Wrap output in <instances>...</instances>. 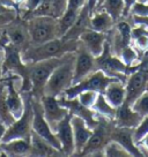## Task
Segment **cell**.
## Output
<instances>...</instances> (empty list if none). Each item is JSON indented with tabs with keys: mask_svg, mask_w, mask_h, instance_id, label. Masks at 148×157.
<instances>
[{
	"mask_svg": "<svg viewBox=\"0 0 148 157\" xmlns=\"http://www.w3.org/2000/svg\"><path fill=\"white\" fill-rule=\"evenodd\" d=\"M78 40H67L64 38H56L40 45H29L25 51L21 52L23 63L33 65L45 59L61 57L68 52H75L79 48Z\"/></svg>",
	"mask_w": 148,
	"mask_h": 157,
	"instance_id": "1",
	"label": "cell"
},
{
	"mask_svg": "<svg viewBox=\"0 0 148 157\" xmlns=\"http://www.w3.org/2000/svg\"><path fill=\"white\" fill-rule=\"evenodd\" d=\"M74 63H75V52H69L65 61H63L52 72L44 87V95L58 97L73 84Z\"/></svg>",
	"mask_w": 148,
	"mask_h": 157,
	"instance_id": "2",
	"label": "cell"
},
{
	"mask_svg": "<svg viewBox=\"0 0 148 157\" xmlns=\"http://www.w3.org/2000/svg\"><path fill=\"white\" fill-rule=\"evenodd\" d=\"M69 53V52H68ZM68 53L64 54L61 57L45 59L38 63L30 65L29 66V78L31 83V90L30 94L36 99H41L44 95V87L54 69L57 68L65 59L67 58Z\"/></svg>",
	"mask_w": 148,
	"mask_h": 157,
	"instance_id": "3",
	"label": "cell"
},
{
	"mask_svg": "<svg viewBox=\"0 0 148 157\" xmlns=\"http://www.w3.org/2000/svg\"><path fill=\"white\" fill-rule=\"evenodd\" d=\"M30 45H40L59 38L58 19L49 15H37L27 20Z\"/></svg>",
	"mask_w": 148,
	"mask_h": 157,
	"instance_id": "4",
	"label": "cell"
},
{
	"mask_svg": "<svg viewBox=\"0 0 148 157\" xmlns=\"http://www.w3.org/2000/svg\"><path fill=\"white\" fill-rule=\"evenodd\" d=\"M95 65L96 71H102L108 76L118 78L119 81H122L125 84L127 76L138 68L139 64L133 66H127L126 64H124L122 59L111 52L108 42H105L103 52L95 58Z\"/></svg>",
	"mask_w": 148,
	"mask_h": 157,
	"instance_id": "5",
	"label": "cell"
},
{
	"mask_svg": "<svg viewBox=\"0 0 148 157\" xmlns=\"http://www.w3.org/2000/svg\"><path fill=\"white\" fill-rule=\"evenodd\" d=\"M23 102H25V110L19 119L6 128V132L2 136L1 142H6L13 139H30V134L33 132V101L34 97L30 93H22Z\"/></svg>",
	"mask_w": 148,
	"mask_h": 157,
	"instance_id": "6",
	"label": "cell"
},
{
	"mask_svg": "<svg viewBox=\"0 0 148 157\" xmlns=\"http://www.w3.org/2000/svg\"><path fill=\"white\" fill-rule=\"evenodd\" d=\"M115 125L114 120L99 118V123L93 129V133L79 156H104V148L111 141L110 133Z\"/></svg>",
	"mask_w": 148,
	"mask_h": 157,
	"instance_id": "7",
	"label": "cell"
},
{
	"mask_svg": "<svg viewBox=\"0 0 148 157\" xmlns=\"http://www.w3.org/2000/svg\"><path fill=\"white\" fill-rule=\"evenodd\" d=\"M148 82V51L143 54L140 63L138 65V68L127 76V80L125 82V102L132 106V104L135 102V99L146 91Z\"/></svg>",
	"mask_w": 148,
	"mask_h": 157,
	"instance_id": "8",
	"label": "cell"
},
{
	"mask_svg": "<svg viewBox=\"0 0 148 157\" xmlns=\"http://www.w3.org/2000/svg\"><path fill=\"white\" fill-rule=\"evenodd\" d=\"M115 81H119V80L116 78L108 76L102 71L97 69L92 74H89L87 78L81 80L80 82L67 88L63 95L67 98H75L80 93H82L84 90H93L99 94H103L109 84Z\"/></svg>",
	"mask_w": 148,
	"mask_h": 157,
	"instance_id": "9",
	"label": "cell"
},
{
	"mask_svg": "<svg viewBox=\"0 0 148 157\" xmlns=\"http://www.w3.org/2000/svg\"><path fill=\"white\" fill-rule=\"evenodd\" d=\"M33 111H34V117H33V131L37 133L40 136L45 139L48 142H50L54 148L61 151V146L56 135V133L51 129L50 125L48 124L46 119L44 117L43 112V106L41 103V99L34 98L33 101ZM63 154V152H61Z\"/></svg>",
	"mask_w": 148,
	"mask_h": 157,
	"instance_id": "10",
	"label": "cell"
},
{
	"mask_svg": "<svg viewBox=\"0 0 148 157\" xmlns=\"http://www.w3.org/2000/svg\"><path fill=\"white\" fill-rule=\"evenodd\" d=\"M6 35L8 38V43L19 49L22 52L30 45V36L28 31V23L27 20L22 19L21 16L10 22L6 28Z\"/></svg>",
	"mask_w": 148,
	"mask_h": 157,
	"instance_id": "11",
	"label": "cell"
},
{
	"mask_svg": "<svg viewBox=\"0 0 148 157\" xmlns=\"http://www.w3.org/2000/svg\"><path fill=\"white\" fill-rule=\"evenodd\" d=\"M80 42V40H79ZM96 71L95 57L87 49L79 44V48L75 51V63H74V78L73 84L80 82L81 80L87 78L89 74ZM72 84V86H73Z\"/></svg>",
	"mask_w": 148,
	"mask_h": 157,
	"instance_id": "12",
	"label": "cell"
},
{
	"mask_svg": "<svg viewBox=\"0 0 148 157\" xmlns=\"http://www.w3.org/2000/svg\"><path fill=\"white\" fill-rule=\"evenodd\" d=\"M41 103L43 106L44 117L46 119L48 124L50 125L51 129L54 132L57 125L68 114V110L63 106L58 101V97L53 96H46L44 95L41 98Z\"/></svg>",
	"mask_w": 148,
	"mask_h": 157,
	"instance_id": "13",
	"label": "cell"
},
{
	"mask_svg": "<svg viewBox=\"0 0 148 157\" xmlns=\"http://www.w3.org/2000/svg\"><path fill=\"white\" fill-rule=\"evenodd\" d=\"M71 118H72V114L68 113L57 125V127L54 129V133H56V135L60 142V146H61L63 156H72L75 152L73 128H72V124H71Z\"/></svg>",
	"mask_w": 148,
	"mask_h": 157,
	"instance_id": "14",
	"label": "cell"
},
{
	"mask_svg": "<svg viewBox=\"0 0 148 157\" xmlns=\"http://www.w3.org/2000/svg\"><path fill=\"white\" fill-rule=\"evenodd\" d=\"M134 128L128 127H118L114 125L110 133V139L112 141L118 142L120 146H123L131 156H145L141 149L137 146L133 139Z\"/></svg>",
	"mask_w": 148,
	"mask_h": 157,
	"instance_id": "15",
	"label": "cell"
},
{
	"mask_svg": "<svg viewBox=\"0 0 148 157\" xmlns=\"http://www.w3.org/2000/svg\"><path fill=\"white\" fill-rule=\"evenodd\" d=\"M79 40L84 49L88 50L96 58L103 52L104 45L107 42V34L93 29H88L80 35Z\"/></svg>",
	"mask_w": 148,
	"mask_h": 157,
	"instance_id": "16",
	"label": "cell"
},
{
	"mask_svg": "<svg viewBox=\"0 0 148 157\" xmlns=\"http://www.w3.org/2000/svg\"><path fill=\"white\" fill-rule=\"evenodd\" d=\"M71 124H72V128H73L74 146H75L74 156H79L80 152L82 151V149L92 135L93 129L89 127L82 118L73 116V114L71 118Z\"/></svg>",
	"mask_w": 148,
	"mask_h": 157,
	"instance_id": "17",
	"label": "cell"
},
{
	"mask_svg": "<svg viewBox=\"0 0 148 157\" xmlns=\"http://www.w3.org/2000/svg\"><path fill=\"white\" fill-rule=\"evenodd\" d=\"M29 156L37 157H51V156H63V154L57 148H54L45 139L40 136L34 131L30 134V151Z\"/></svg>",
	"mask_w": 148,
	"mask_h": 157,
	"instance_id": "18",
	"label": "cell"
},
{
	"mask_svg": "<svg viewBox=\"0 0 148 157\" xmlns=\"http://www.w3.org/2000/svg\"><path fill=\"white\" fill-rule=\"evenodd\" d=\"M141 120L142 117L135 112L130 104L124 102L119 108H117L114 123L118 127L135 128L141 123Z\"/></svg>",
	"mask_w": 148,
	"mask_h": 157,
	"instance_id": "19",
	"label": "cell"
},
{
	"mask_svg": "<svg viewBox=\"0 0 148 157\" xmlns=\"http://www.w3.org/2000/svg\"><path fill=\"white\" fill-rule=\"evenodd\" d=\"M90 10H89L87 4L81 8L78 17L75 20L74 25L69 28V30L66 34L61 37L67 40H78L80 37V35L84 33L86 30L90 29V25H89V21H90Z\"/></svg>",
	"mask_w": 148,
	"mask_h": 157,
	"instance_id": "20",
	"label": "cell"
},
{
	"mask_svg": "<svg viewBox=\"0 0 148 157\" xmlns=\"http://www.w3.org/2000/svg\"><path fill=\"white\" fill-rule=\"evenodd\" d=\"M1 155L10 157L29 156L30 139H13L10 141L0 143Z\"/></svg>",
	"mask_w": 148,
	"mask_h": 157,
	"instance_id": "21",
	"label": "cell"
},
{
	"mask_svg": "<svg viewBox=\"0 0 148 157\" xmlns=\"http://www.w3.org/2000/svg\"><path fill=\"white\" fill-rule=\"evenodd\" d=\"M104 97L111 104L114 108H119L122 104L125 102V96H126V90H125V84L122 81H115L109 84L107 89L104 90Z\"/></svg>",
	"mask_w": 148,
	"mask_h": 157,
	"instance_id": "22",
	"label": "cell"
},
{
	"mask_svg": "<svg viewBox=\"0 0 148 157\" xmlns=\"http://www.w3.org/2000/svg\"><path fill=\"white\" fill-rule=\"evenodd\" d=\"M114 19L104 10H94L90 15V29L99 31V33H108L109 30L112 29L115 25Z\"/></svg>",
	"mask_w": 148,
	"mask_h": 157,
	"instance_id": "23",
	"label": "cell"
},
{
	"mask_svg": "<svg viewBox=\"0 0 148 157\" xmlns=\"http://www.w3.org/2000/svg\"><path fill=\"white\" fill-rule=\"evenodd\" d=\"M124 0H103L94 10H104L114 19L115 22H118L124 19Z\"/></svg>",
	"mask_w": 148,
	"mask_h": 157,
	"instance_id": "24",
	"label": "cell"
},
{
	"mask_svg": "<svg viewBox=\"0 0 148 157\" xmlns=\"http://www.w3.org/2000/svg\"><path fill=\"white\" fill-rule=\"evenodd\" d=\"M92 109L94 110V112L97 114L99 118H104V119H108V120H114L115 116H116V111H117V109L114 108L105 99L103 94L97 95L96 101H95L94 105L92 106Z\"/></svg>",
	"mask_w": 148,
	"mask_h": 157,
	"instance_id": "25",
	"label": "cell"
},
{
	"mask_svg": "<svg viewBox=\"0 0 148 157\" xmlns=\"http://www.w3.org/2000/svg\"><path fill=\"white\" fill-rule=\"evenodd\" d=\"M79 13L80 10L66 8L64 14L58 17V35H59V38H61L68 31L69 28L74 25Z\"/></svg>",
	"mask_w": 148,
	"mask_h": 157,
	"instance_id": "26",
	"label": "cell"
},
{
	"mask_svg": "<svg viewBox=\"0 0 148 157\" xmlns=\"http://www.w3.org/2000/svg\"><path fill=\"white\" fill-rule=\"evenodd\" d=\"M104 156L108 157H128L131 156L127 150L116 141H109L104 148Z\"/></svg>",
	"mask_w": 148,
	"mask_h": 157,
	"instance_id": "27",
	"label": "cell"
},
{
	"mask_svg": "<svg viewBox=\"0 0 148 157\" xmlns=\"http://www.w3.org/2000/svg\"><path fill=\"white\" fill-rule=\"evenodd\" d=\"M132 109L142 118L148 116V90L143 91L135 102L132 104Z\"/></svg>",
	"mask_w": 148,
	"mask_h": 157,
	"instance_id": "28",
	"label": "cell"
},
{
	"mask_svg": "<svg viewBox=\"0 0 148 157\" xmlns=\"http://www.w3.org/2000/svg\"><path fill=\"white\" fill-rule=\"evenodd\" d=\"M16 17H18V10L14 8H10L6 12H0V37L5 34L8 25L13 22Z\"/></svg>",
	"mask_w": 148,
	"mask_h": 157,
	"instance_id": "29",
	"label": "cell"
},
{
	"mask_svg": "<svg viewBox=\"0 0 148 157\" xmlns=\"http://www.w3.org/2000/svg\"><path fill=\"white\" fill-rule=\"evenodd\" d=\"M50 16L59 17L65 13L67 7V0H49Z\"/></svg>",
	"mask_w": 148,
	"mask_h": 157,
	"instance_id": "30",
	"label": "cell"
},
{
	"mask_svg": "<svg viewBox=\"0 0 148 157\" xmlns=\"http://www.w3.org/2000/svg\"><path fill=\"white\" fill-rule=\"evenodd\" d=\"M119 58L123 60L124 64H126L127 66H133L134 63L139 60V54L138 52L135 51L132 45H130L127 48H125V49L120 52L119 54Z\"/></svg>",
	"mask_w": 148,
	"mask_h": 157,
	"instance_id": "31",
	"label": "cell"
},
{
	"mask_svg": "<svg viewBox=\"0 0 148 157\" xmlns=\"http://www.w3.org/2000/svg\"><path fill=\"white\" fill-rule=\"evenodd\" d=\"M97 95H99V93L93 91V90H84L82 93H80L79 95L76 96V98L79 99V102L82 104V105L92 109V106L94 105L95 101H96Z\"/></svg>",
	"mask_w": 148,
	"mask_h": 157,
	"instance_id": "32",
	"label": "cell"
},
{
	"mask_svg": "<svg viewBox=\"0 0 148 157\" xmlns=\"http://www.w3.org/2000/svg\"><path fill=\"white\" fill-rule=\"evenodd\" d=\"M146 134H148V116L142 118L141 123L134 128L133 139H134V142L137 143V146H138L139 142L142 140L143 136H145Z\"/></svg>",
	"mask_w": 148,
	"mask_h": 157,
	"instance_id": "33",
	"label": "cell"
},
{
	"mask_svg": "<svg viewBox=\"0 0 148 157\" xmlns=\"http://www.w3.org/2000/svg\"><path fill=\"white\" fill-rule=\"evenodd\" d=\"M130 15H139V16H148V2L137 1L133 5Z\"/></svg>",
	"mask_w": 148,
	"mask_h": 157,
	"instance_id": "34",
	"label": "cell"
},
{
	"mask_svg": "<svg viewBox=\"0 0 148 157\" xmlns=\"http://www.w3.org/2000/svg\"><path fill=\"white\" fill-rule=\"evenodd\" d=\"M87 4V0H67V7L69 10H81V8Z\"/></svg>",
	"mask_w": 148,
	"mask_h": 157,
	"instance_id": "35",
	"label": "cell"
},
{
	"mask_svg": "<svg viewBox=\"0 0 148 157\" xmlns=\"http://www.w3.org/2000/svg\"><path fill=\"white\" fill-rule=\"evenodd\" d=\"M131 16L132 22L135 25H142L146 29H148V16H139V15H128Z\"/></svg>",
	"mask_w": 148,
	"mask_h": 157,
	"instance_id": "36",
	"label": "cell"
},
{
	"mask_svg": "<svg viewBox=\"0 0 148 157\" xmlns=\"http://www.w3.org/2000/svg\"><path fill=\"white\" fill-rule=\"evenodd\" d=\"M138 0H124V17L126 19L128 17V15H130V12L132 10V7L133 5L137 2Z\"/></svg>",
	"mask_w": 148,
	"mask_h": 157,
	"instance_id": "37",
	"label": "cell"
},
{
	"mask_svg": "<svg viewBox=\"0 0 148 157\" xmlns=\"http://www.w3.org/2000/svg\"><path fill=\"white\" fill-rule=\"evenodd\" d=\"M0 4L1 5L6 6V7H10V8H14L18 10V5L15 4L14 0H0Z\"/></svg>",
	"mask_w": 148,
	"mask_h": 157,
	"instance_id": "38",
	"label": "cell"
},
{
	"mask_svg": "<svg viewBox=\"0 0 148 157\" xmlns=\"http://www.w3.org/2000/svg\"><path fill=\"white\" fill-rule=\"evenodd\" d=\"M2 63H4V50L0 51V82L6 80V75L2 73Z\"/></svg>",
	"mask_w": 148,
	"mask_h": 157,
	"instance_id": "39",
	"label": "cell"
},
{
	"mask_svg": "<svg viewBox=\"0 0 148 157\" xmlns=\"http://www.w3.org/2000/svg\"><path fill=\"white\" fill-rule=\"evenodd\" d=\"M140 144H141V146H143V149H145V151H146V152H145V156H146V154L148 152V134H146V135L143 136L142 140L139 142L138 147L140 146Z\"/></svg>",
	"mask_w": 148,
	"mask_h": 157,
	"instance_id": "40",
	"label": "cell"
},
{
	"mask_svg": "<svg viewBox=\"0 0 148 157\" xmlns=\"http://www.w3.org/2000/svg\"><path fill=\"white\" fill-rule=\"evenodd\" d=\"M7 44H8V38H7V35H6V31H5V34L0 37V51H2L4 48Z\"/></svg>",
	"mask_w": 148,
	"mask_h": 157,
	"instance_id": "41",
	"label": "cell"
},
{
	"mask_svg": "<svg viewBox=\"0 0 148 157\" xmlns=\"http://www.w3.org/2000/svg\"><path fill=\"white\" fill-rule=\"evenodd\" d=\"M97 2H99V0H87V6H88L90 13L94 12L95 7H96V5H97Z\"/></svg>",
	"mask_w": 148,
	"mask_h": 157,
	"instance_id": "42",
	"label": "cell"
},
{
	"mask_svg": "<svg viewBox=\"0 0 148 157\" xmlns=\"http://www.w3.org/2000/svg\"><path fill=\"white\" fill-rule=\"evenodd\" d=\"M6 128H7V126L0 121V143L2 141V136H4V134L6 132ZM0 155H1V149H0Z\"/></svg>",
	"mask_w": 148,
	"mask_h": 157,
	"instance_id": "43",
	"label": "cell"
},
{
	"mask_svg": "<svg viewBox=\"0 0 148 157\" xmlns=\"http://www.w3.org/2000/svg\"><path fill=\"white\" fill-rule=\"evenodd\" d=\"M14 1H15V4L18 5V10H19V7L25 2V0H14Z\"/></svg>",
	"mask_w": 148,
	"mask_h": 157,
	"instance_id": "44",
	"label": "cell"
},
{
	"mask_svg": "<svg viewBox=\"0 0 148 157\" xmlns=\"http://www.w3.org/2000/svg\"><path fill=\"white\" fill-rule=\"evenodd\" d=\"M140 2H148V0H138Z\"/></svg>",
	"mask_w": 148,
	"mask_h": 157,
	"instance_id": "45",
	"label": "cell"
},
{
	"mask_svg": "<svg viewBox=\"0 0 148 157\" xmlns=\"http://www.w3.org/2000/svg\"><path fill=\"white\" fill-rule=\"evenodd\" d=\"M102 1H103V0H99V2H97V5H99V2H102ZM97 5H96V6H97ZM95 8H96V7H95Z\"/></svg>",
	"mask_w": 148,
	"mask_h": 157,
	"instance_id": "46",
	"label": "cell"
},
{
	"mask_svg": "<svg viewBox=\"0 0 148 157\" xmlns=\"http://www.w3.org/2000/svg\"><path fill=\"white\" fill-rule=\"evenodd\" d=\"M146 90H148V82H147V87H146Z\"/></svg>",
	"mask_w": 148,
	"mask_h": 157,
	"instance_id": "47",
	"label": "cell"
},
{
	"mask_svg": "<svg viewBox=\"0 0 148 157\" xmlns=\"http://www.w3.org/2000/svg\"><path fill=\"white\" fill-rule=\"evenodd\" d=\"M147 33H148V29H147Z\"/></svg>",
	"mask_w": 148,
	"mask_h": 157,
	"instance_id": "48",
	"label": "cell"
}]
</instances>
